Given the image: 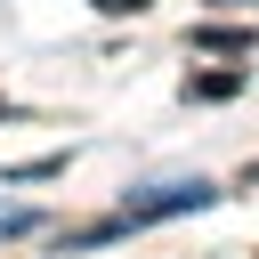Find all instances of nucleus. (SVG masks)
<instances>
[{
  "mask_svg": "<svg viewBox=\"0 0 259 259\" xmlns=\"http://www.w3.org/2000/svg\"><path fill=\"white\" fill-rule=\"evenodd\" d=\"M219 194L202 186V178H186V186H146L130 210H121V227H146V219H178V210H210Z\"/></svg>",
  "mask_w": 259,
  "mask_h": 259,
  "instance_id": "nucleus-1",
  "label": "nucleus"
},
{
  "mask_svg": "<svg viewBox=\"0 0 259 259\" xmlns=\"http://www.w3.org/2000/svg\"><path fill=\"white\" fill-rule=\"evenodd\" d=\"M0 113H8V105H0Z\"/></svg>",
  "mask_w": 259,
  "mask_h": 259,
  "instance_id": "nucleus-5",
  "label": "nucleus"
},
{
  "mask_svg": "<svg viewBox=\"0 0 259 259\" xmlns=\"http://www.w3.org/2000/svg\"><path fill=\"white\" fill-rule=\"evenodd\" d=\"M194 49H227V57H243L251 32H243V24H194Z\"/></svg>",
  "mask_w": 259,
  "mask_h": 259,
  "instance_id": "nucleus-2",
  "label": "nucleus"
},
{
  "mask_svg": "<svg viewBox=\"0 0 259 259\" xmlns=\"http://www.w3.org/2000/svg\"><path fill=\"white\" fill-rule=\"evenodd\" d=\"M97 8H105V16H146L154 0H97Z\"/></svg>",
  "mask_w": 259,
  "mask_h": 259,
  "instance_id": "nucleus-4",
  "label": "nucleus"
},
{
  "mask_svg": "<svg viewBox=\"0 0 259 259\" xmlns=\"http://www.w3.org/2000/svg\"><path fill=\"white\" fill-rule=\"evenodd\" d=\"M235 89H243V73H186V97H202V105H219Z\"/></svg>",
  "mask_w": 259,
  "mask_h": 259,
  "instance_id": "nucleus-3",
  "label": "nucleus"
}]
</instances>
